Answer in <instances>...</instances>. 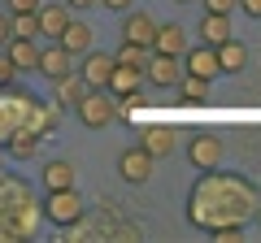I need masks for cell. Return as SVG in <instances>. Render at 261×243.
Returning a JSON list of instances; mask_svg holds the SVG:
<instances>
[{"mask_svg":"<svg viewBox=\"0 0 261 243\" xmlns=\"http://www.w3.org/2000/svg\"><path fill=\"white\" fill-rule=\"evenodd\" d=\"M57 44H61L70 56H83L87 48H92V26H87V22H74V18H70V22H65V31L57 35Z\"/></svg>","mask_w":261,"mask_h":243,"instance_id":"obj_13","label":"cell"},{"mask_svg":"<svg viewBox=\"0 0 261 243\" xmlns=\"http://www.w3.org/2000/svg\"><path fill=\"white\" fill-rule=\"evenodd\" d=\"M44 187L48 191L74 187V165H70V161H48V165H44Z\"/></svg>","mask_w":261,"mask_h":243,"instance_id":"obj_19","label":"cell"},{"mask_svg":"<svg viewBox=\"0 0 261 243\" xmlns=\"http://www.w3.org/2000/svg\"><path fill=\"white\" fill-rule=\"evenodd\" d=\"M100 5H105V9H118V13H126L130 5H135V0H100Z\"/></svg>","mask_w":261,"mask_h":243,"instance_id":"obj_29","label":"cell"},{"mask_svg":"<svg viewBox=\"0 0 261 243\" xmlns=\"http://www.w3.org/2000/svg\"><path fill=\"white\" fill-rule=\"evenodd\" d=\"M83 196H79L74 187H61V191H48V200H44V217L53 226H74V222H83Z\"/></svg>","mask_w":261,"mask_h":243,"instance_id":"obj_2","label":"cell"},{"mask_svg":"<svg viewBox=\"0 0 261 243\" xmlns=\"http://www.w3.org/2000/svg\"><path fill=\"white\" fill-rule=\"evenodd\" d=\"M140 74H144V70H135V66H118V61H113L109 96H118V100H130V96L140 92Z\"/></svg>","mask_w":261,"mask_h":243,"instance_id":"obj_15","label":"cell"},{"mask_svg":"<svg viewBox=\"0 0 261 243\" xmlns=\"http://www.w3.org/2000/svg\"><path fill=\"white\" fill-rule=\"evenodd\" d=\"M187 161H192L196 169H218V161H222V139L218 135H192V143H187Z\"/></svg>","mask_w":261,"mask_h":243,"instance_id":"obj_4","label":"cell"},{"mask_svg":"<svg viewBox=\"0 0 261 243\" xmlns=\"http://www.w3.org/2000/svg\"><path fill=\"white\" fill-rule=\"evenodd\" d=\"M144 74H148L152 87H178V78H183V56L152 52V56H148V66H144Z\"/></svg>","mask_w":261,"mask_h":243,"instance_id":"obj_3","label":"cell"},{"mask_svg":"<svg viewBox=\"0 0 261 243\" xmlns=\"http://www.w3.org/2000/svg\"><path fill=\"white\" fill-rule=\"evenodd\" d=\"M9 39H13V22H9V18H5V13H0V48L9 44Z\"/></svg>","mask_w":261,"mask_h":243,"instance_id":"obj_27","label":"cell"},{"mask_svg":"<svg viewBox=\"0 0 261 243\" xmlns=\"http://www.w3.org/2000/svg\"><path fill=\"white\" fill-rule=\"evenodd\" d=\"M148 56H152V48H140V44H130V39H126V44L118 48V56H113V61H118V66H135V70H144V66H148Z\"/></svg>","mask_w":261,"mask_h":243,"instance_id":"obj_21","label":"cell"},{"mask_svg":"<svg viewBox=\"0 0 261 243\" xmlns=\"http://www.w3.org/2000/svg\"><path fill=\"white\" fill-rule=\"evenodd\" d=\"M9 22H13V35H27V39L39 35V18L35 13H9Z\"/></svg>","mask_w":261,"mask_h":243,"instance_id":"obj_23","label":"cell"},{"mask_svg":"<svg viewBox=\"0 0 261 243\" xmlns=\"http://www.w3.org/2000/svg\"><path fill=\"white\" fill-rule=\"evenodd\" d=\"M13 78H18V66L9 61V52H0V87H9Z\"/></svg>","mask_w":261,"mask_h":243,"instance_id":"obj_24","label":"cell"},{"mask_svg":"<svg viewBox=\"0 0 261 243\" xmlns=\"http://www.w3.org/2000/svg\"><path fill=\"white\" fill-rule=\"evenodd\" d=\"M257 222H261V217H257Z\"/></svg>","mask_w":261,"mask_h":243,"instance_id":"obj_32","label":"cell"},{"mask_svg":"<svg viewBox=\"0 0 261 243\" xmlns=\"http://www.w3.org/2000/svg\"><path fill=\"white\" fill-rule=\"evenodd\" d=\"M70 9H92V5H100V0H65Z\"/></svg>","mask_w":261,"mask_h":243,"instance_id":"obj_30","label":"cell"},{"mask_svg":"<svg viewBox=\"0 0 261 243\" xmlns=\"http://www.w3.org/2000/svg\"><path fill=\"white\" fill-rule=\"evenodd\" d=\"M74 113H79L83 126L100 131V126H109V122L118 117V96H109V87H87V96L74 104Z\"/></svg>","mask_w":261,"mask_h":243,"instance_id":"obj_1","label":"cell"},{"mask_svg":"<svg viewBox=\"0 0 261 243\" xmlns=\"http://www.w3.org/2000/svg\"><path fill=\"white\" fill-rule=\"evenodd\" d=\"M214 52H218V70H222V74H244V66H248V48H244L235 35L226 39V44H218Z\"/></svg>","mask_w":261,"mask_h":243,"instance_id":"obj_12","label":"cell"},{"mask_svg":"<svg viewBox=\"0 0 261 243\" xmlns=\"http://www.w3.org/2000/svg\"><path fill=\"white\" fill-rule=\"evenodd\" d=\"M200 39H205L209 48H218V44H226L231 39V13H200Z\"/></svg>","mask_w":261,"mask_h":243,"instance_id":"obj_14","label":"cell"},{"mask_svg":"<svg viewBox=\"0 0 261 243\" xmlns=\"http://www.w3.org/2000/svg\"><path fill=\"white\" fill-rule=\"evenodd\" d=\"M174 143H178L174 126H148V131L140 135V148L152 152V157H170V152H174Z\"/></svg>","mask_w":261,"mask_h":243,"instance_id":"obj_16","label":"cell"},{"mask_svg":"<svg viewBox=\"0 0 261 243\" xmlns=\"http://www.w3.org/2000/svg\"><path fill=\"white\" fill-rule=\"evenodd\" d=\"M5 52H9V61L18 66V74L39 66V48H35V39H27V35H13L9 44H5Z\"/></svg>","mask_w":261,"mask_h":243,"instance_id":"obj_17","label":"cell"},{"mask_svg":"<svg viewBox=\"0 0 261 243\" xmlns=\"http://www.w3.org/2000/svg\"><path fill=\"white\" fill-rule=\"evenodd\" d=\"M240 9L248 13V18H261V0H240Z\"/></svg>","mask_w":261,"mask_h":243,"instance_id":"obj_28","label":"cell"},{"mask_svg":"<svg viewBox=\"0 0 261 243\" xmlns=\"http://www.w3.org/2000/svg\"><path fill=\"white\" fill-rule=\"evenodd\" d=\"M39 35H48V39H57L65 31V22H70V5H39Z\"/></svg>","mask_w":261,"mask_h":243,"instance_id":"obj_18","label":"cell"},{"mask_svg":"<svg viewBox=\"0 0 261 243\" xmlns=\"http://www.w3.org/2000/svg\"><path fill=\"white\" fill-rule=\"evenodd\" d=\"M39 139H44V135H39V131H27V126H22V131H13V139H9V157H18V161L35 157Z\"/></svg>","mask_w":261,"mask_h":243,"instance_id":"obj_20","label":"cell"},{"mask_svg":"<svg viewBox=\"0 0 261 243\" xmlns=\"http://www.w3.org/2000/svg\"><path fill=\"white\" fill-rule=\"evenodd\" d=\"M9 13H39V0H9Z\"/></svg>","mask_w":261,"mask_h":243,"instance_id":"obj_26","label":"cell"},{"mask_svg":"<svg viewBox=\"0 0 261 243\" xmlns=\"http://www.w3.org/2000/svg\"><path fill=\"white\" fill-rule=\"evenodd\" d=\"M152 161H157L152 152H144V148H126V152L118 157V174L126 178V183H148V178H152Z\"/></svg>","mask_w":261,"mask_h":243,"instance_id":"obj_5","label":"cell"},{"mask_svg":"<svg viewBox=\"0 0 261 243\" xmlns=\"http://www.w3.org/2000/svg\"><path fill=\"white\" fill-rule=\"evenodd\" d=\"M39 74L44 78H61V74H70V70H74V56L65 52L61 44H53V48H39Z\"/></svg>","mask_w":261,"mask_h":243,"instance_id":"obj_11","label":"cell"},{"mask_svg":"<svg viewBox=\"0 0 261 243\" xmlns=\"http://www.w3.org/2000/svg\"><path fill=\"white\" fill-rule=\"evenodd\" d=\"M79 74H83L87 87H109L113 56H109V52H96V48H87V52H83V66H79Z\"/></svg>","mask_w":261,"mask_h":243,"instance_id":"obj_7","label":"cell"},{"mask_svg":"<svg viewBox=\"0 0 261 243\" xmlns=\"http://www.w3.org/2000/svg\"><path fill=\"white\" fill-rule=\"evenodd\" d=\"M152 52H166V56H183L187 52V35L178 22H157V35H152Z\"/></svg>","mask_w":261,"mask_h":243,"instance_id":"obj_10","label":"cell"},{"mask_svg":"<svg viewBox=\"0 0 261 243\" xmlns=\"http://www.w3.org/2000/svg\"><path fill=\"white\" fill-rule=\"evenodd\" d=\"M178 5H187V0H178Z\"/></svg>","mask_w":261,"mask_h":243,"instance_id":"obj_31","label":"cell"},{"mask_svg":"<svg viewBox=\"0 0 261 243\" xmlns=\"http://www.w3.org/2000/svg\"><path fill=\"white\" fill-rule=\"evenodd\" d=\"M183 74H196V78H209L214 83L222 70H218V52L209 44H200V48H187L183 52Z\"/></svg>","mask_w":261,"mask_h":243,"instance_id":"obj_6","label":"cell"},{"mask_svg":"<svg viewBox=\"0 0 261 243\" xmlns=\"http://www.w3.org/2000/svg\"><path fill=\"white\" fill-rule=\"evenodd\" d=\"M122 35L130 39V44H140V48H152V35H157V18L152 13H130L126 9V22H122Z\"/></svg>","mask_w":261,"mask_h":243,"instance_id":"obj_8","label":"cell"},{"mask_svg":"<svg viewBox=\"0 0 261 243\" xmlns=\"http://www.w3.org/2000/svg\"><path fill=\"white\" fill-rule=\"evenodd\" d=\"M178 92H183V100H192V104H200L209 96V78H196V74H183L178 78Z\"/></svg>","mask_w":261,"mask_h":243,"instance_id":"obj_22","label":"cell"},{"mask_svg":"<svg viewBox=\"0 0 261 243\" xmlns=\"http://www.w3.org/2000/svg\"><path fill=\"white\" fill-rule=\"evenodd\" d=\"M83 96H87V83H83V74H79V70H70V74L53 78V100L61 104V109H74Z\"/></svg>","mask_w":261,"mask_h":243,"instance_id":"obj_9","label":"cell"},{"mask_svg":"<svg viewBox=\"0 0 261 243\" xmlns=\"http://www.w3.org/2000/svg\"><path fill=\"white\" fill-rule=\"evenodd\" d=\"M205 9L209 13H231V9H240V0H205Z\"/></svg>","mask_w":261,"mask_h":243,"instance_id":"obj_25","label":"cell"}]
</instances>
